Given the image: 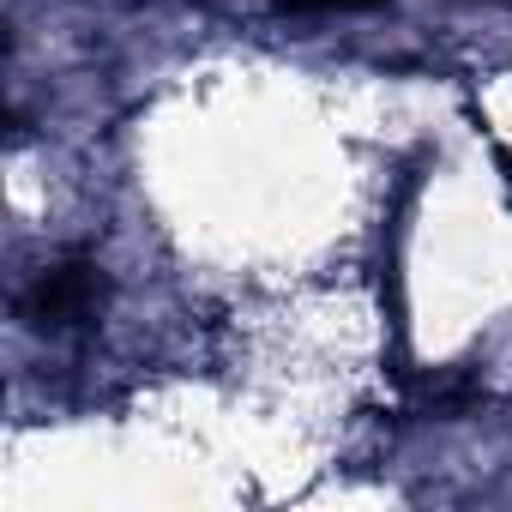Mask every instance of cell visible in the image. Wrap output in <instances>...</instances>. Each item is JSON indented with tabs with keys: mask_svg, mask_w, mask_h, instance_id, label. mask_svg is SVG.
I'll use <instances>...</instances> for the list:
<instances>
[{
	"mask_svg": "<svg viewBox=\"0 0 512 512\" xmlns=\"http://www.w3.org/2000/svg\"><path fill=\"white\" fill-rule=\"evenodd\" d=\"M103 308V266L97 260H55L37 272L25 296V320L37 332H79Z\"/></svg>",
	"mask_w": 512,
	"mask_h": 512,
	"instance_id": "1",
	"label": "cell"
},
{
	"mask_svg": "<svg viewBox=\"0 0 512 512\" xmlns=\"http://www.w3.org/2000/svg\"><path fill=\"white\" fill-rule=\"evenodd\" d=\"M284 13H362V7H380V0H278Z\"/></svg>",
	"mask_w": 512,
	"mask_h": 512,
	"instance_id": "2",
	"label": "cell"
}]
</instances>
